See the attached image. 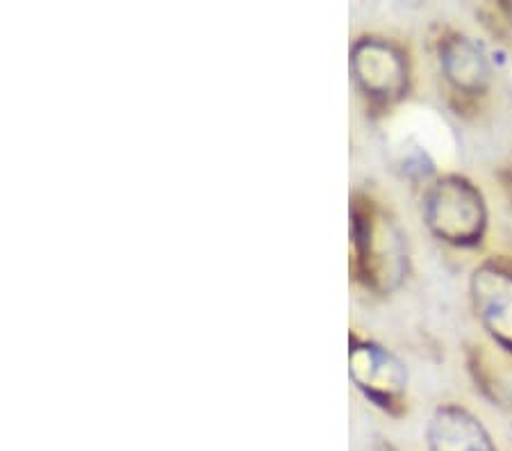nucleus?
I'll return each instance as SVG.
<instances>
[{
    "instance_id": "obj_5",
    "label": "nucleus",
    "mask_w": 512,
    "mask_h": 451,
    "mask_svg": "<svg viewBox=\"0 0 512 451\" xmlns=\"http://www.w3.org/2000/svg\"><path fill=\"white\" fill-rule=\"evenodd\" d=\"M351 379L369 397L387 401L401 395L408 383V372L390 351L365 342L351 349Z\"/></svg>"
},
{
    "instance_id": "obj_3",
    "label": "nucleus",
    "mask_w": 512,
    "mask_h": 451,
    "mask_svg": "<svg viewBox=\"0 0 512 451\" xmlns=\"http://www.w3.org/2000/svg\"><path fill=\"white\" fill-rule=\"evenodd\" d=\"M355 249L358 260L362 262L367 278L387 281V278L401 276V237L394 233V228L383 219L374 215L362 217L360 210H355Z\"/></svg>"
},
{
    "instance_id": "obj_4",
    "label": "nucleus",
    "mask_w": 512,
    "mask_h": 451,
    "mask_svg": "<svg viewBox=\"0 0 512 451\" xmlns=\"http://www.w3.org/2000/svg\"><path fill=\"white\" fill-rule=\"evenodd\" d=\"M472 294L476 313L492 338L512 347V274L485 265L472 278Z\"/></svg>"
},
{
    "instance_id": "obj_2",
    "label": "nucleus",
    "mask_w": 512,
    "mask_h": 451,
    "mask_svg": "<svg viewBox=\"0 0 512 451\" xmlns=\"http://www.w3.org/2000/svg\"><path fill=\"white\" fill-rule=\"evenodd\" d=\"M353 76L371 98L394 101L406 89V62L394 46L385 41L365 39L353 46Z\"/></svg>"
},
{
    "instance_id": "obj_1",
    "label": "nucleus",
    "mask_w": 512,
    "mask_h": 451,
    "mask_svg": "<svg viewBox=\"0 0 512 451\" xmlns=\"http://www.w3.org/2000/svg\"><path fill=\"white\" fill-rule=\"evenodd\" d=\"M426 224L444 242L474 244L485 231V203L481 192L467 180L447 176L426 196Z\"/></svg>"
},
{
    "instance_id": "obj_7",
    "label": "nucleus",
    "mask_w": 512,
    "mask_h": 451,
    "mask_svg": "<svg viewBox=\"0 0 512 451\" xmlns=\"http://www.w3.org/2000/svg\"><path fill=\"white\" fill-rule=\"evenodd\" d=\"M442 69L453 85L467 94L483 92L490 82V64L485 53L467 37H453L442 46Z\"/></svg>"
},
{
    "instance_id": "obj_6",
    "label": "nucleus",
    "mask_w": 512,
    "mask_h": 451,
    "mask_svg": "<svg viewBox=\"0 0 512 451\" xmlns=\"http://www.w3.org/2000/svg\"><path fill=\"white\" fill-rule=\"evenodd\" d=\"M431 451H494L483 424L456 406H444L428 424Z\"/></svg>"
}]
</instances>
